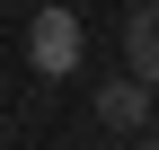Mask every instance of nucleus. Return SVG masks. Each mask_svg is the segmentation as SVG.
Returning <instances> with one entry per match:
<instances>
[{
	"label": "nucleus",
	"instance_id": "nucleus-1",
	"mask_svg": "<svg viewBox=\"0 0 159 150\" xmlns=\"http://www.w3.org/2000/svg\"><path fill=\"white\" fill-rule=\"evenodd\" d=\"M27 53H35L44 80H62V71L80 62V18H71V9H44V18H35V35H27Z\"/></svg>",
	"mask_w": 159,
	"mask_h": 150
},
{
	"label": "nucleus",
	"instance_id": "nucleus-2",
	"mask_svg": "<svg viewBox=\"0 0 159 150\" xmlns=\"http://www.w3.org/2000/svg\"><path fill=\"white\" fill-rule=\"evenodd\" d=\"M124 71H133L142 88H159V0L124 9Z\"/></svg>",
	"mask_w": 159,
	"mask_h": 150
},
{
	"label": "nucleus",
	"instance_id": "nucleus-3",
	"mask_svg": "<svg viewBox=\"0 0 159 150\" xmlns=\"http://www.w3.org/2000/svg\"><path fill=\"white\" fill-rule=\"evenodd\" d=\"M97 124H106V133H142L150 124V88L133 80V71H115V80L97 88Z\"/></svg>",
	"mask_w": 159,
	"mask_h": 150
},
{
	"label": "nucleus",
	"instance_id": "nucleus-4",
	"mask_svg": "<svg viewBox=\"0 0 159 150\" xmlns=\"http://www.w3.org/2000/svg\"><path fill=\"white\" fill-rule=\"evenodd\" d=\"M133 150H159V133H142V141H133Z\"/></svg>",
	"mask_w": 159,
	"mask_h": 150
}]
</instances>
